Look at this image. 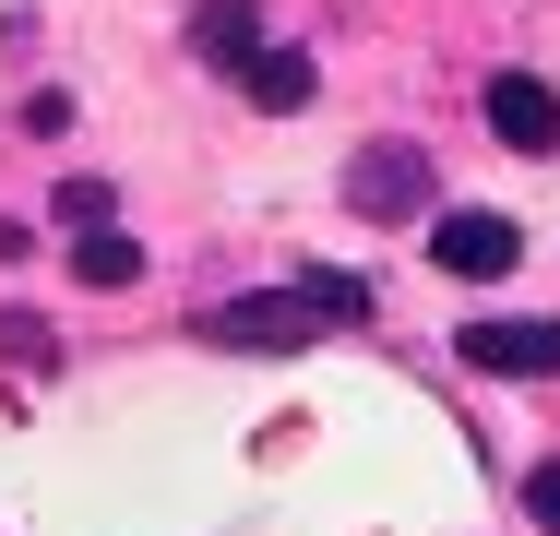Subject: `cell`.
Segmentation results:
<instances>
[{
    "instance_id": "6da1fadb",
    "label": "cell",
    "mask_w": 560,
    "mask_h": 536,
    "mask_svg": "<svg viewBox=\"0 0 560 536\" xmlns=\"http://www.w3.org/2000/svg\"><path fill=\"white\" fill-rule=\"evenodd\" d=\"M453 358L477 382H560V322L549 311H489V322L453 334Z\"/></svg>"
},
{
    "instance_id": "5b68a950",
    "label": "cell",
    "mask_w": 560,
    "mask_h": 536,
    "mask_svg": "<svg viewBox=\"0 0 560 536\" xmlns=\"http://www.w3.org/2000/svg\"><path fill=\"white\" fill-rule=\"evenodd\" d=\"M477 107H489V131H501L513 155H560V96L537 84V72H489Z\"/></svg>"
},
{
    "instance_id": "52a82bcc",
    "label": "cell",
    "mask_w": 560,
    "mask_h": 536,
    "mask_svg": "<svg viewBox=\"0 0 560 536\" xmlns=\"http://www.w3.org/2000/svg\"><path fill=\"white\" fill-rule=\"evenodd\" d=\"M238 84H250V107H311L323 72H311V48H250V72H238Z\"/></svg>"
},
{
    "instance_id": "30bf717a",
    "label": "cell",
    "mask_w": 560,
    "mask_h": 536,
    "mask_svg": "<svg viewBox=\"0 0 560 536\" xmlns=\"http://www.w3.org/2000/svg\"><path fill=\"white\" fill-rule=\"evenodd\" d=\"M108 203H119L108 179H72V191H60V226H72V238H84V226H108Z\"/></svg>"
},
{
    "instance_id": "ba28073f",
    "label": "cell",
    "mask_w": 560,
    "mask_h": 536,
    "mask_svg": "<svg viewBox=\"0 0 560 536\" xmlns=\"http://www.w3.org/2000/svg\"><path fill=\"white\" fill-rule=\"evenodd\" d=\"M72 275H84V287L108 299V287H143V250H131L119 226H84V238H72Z\"/></svg>"
},
{
    "instance_id": "8992f818",
    "label": "cell",
    "mask_w": 560,
    "mask_h": 536,
    "mask_svg": "<svg viewBox=\"0 0 560 536\" xmlns=\"http://www.w3.org/2000/svg\"><path fill=\"white\" fill-rule=\"evenodd\" d=\"M250 48H262V12H250V0H203V12H191V60L250 72Z\"/></svg>"
},
{
    "instance_id": "7c38bea8",
    "label": "cell",
    "mask_w": 560,
    "mask_h": 536,
    "mask_svg": "<svg viewBox=\"0 0 560 536\" xmlns=\"http://www.w3.org/2000/svg\"><path fill=\"white\" fill-rule=\"evenodd\" d=\"M24 131H36V143H60V131H72V96H60V84H36V96H24Z\"/></svg>"
},
{
    "instance_id": "3957f363",
    "label": "cell",
    "mask_w": 560,
    "mask_h": 536,
    "mask_svg": "<svg viewBox=\"0 0 560 536\" xmlns=\"http://www.w3.org/2000/svg\"><path fill=\"white\" fill-rule=\"evenodd\" d=\"M323 322L299 311V287H250V299H215L203 311V346H226V358H287V346H311Z\"/></svg>"
},
{
    "instance_id": "7a4b0ae2",
    "label": "cell",
    "mask_w": 560,
    "mask_h": 536,
    "mask_svg": "<svg viewBox=\"0 0 560 536\" xmlns=\"http://www.w3.org/2000/svg\"><path fill=\"white\" fill-rule=\"evenodd\" d=\"M430 155L418 143H358L346 155V214H370V226H406V214H430Z\"/></svg>"
},
{
    "instance_id": "4fadbf2b",
    "label": "cell",
    "mask_w": 560,
    "mask_h": 536,
    "mask_svg": "<svg viewBox=\"0 0 560 536\" xmlns=\"http://www.w3.org/2000/svg\"><path fill=\"white\" fill-rule=\"evenodd\" d=\"M0 358H48V322H24V311H0Z\"/></svg>"
},
{
    "instance_id": "277c9868",
    "label": "cell",
    "mask_w": 560,
    "mask_h": 536,
    "mask_svg": "<svg viewBox=\"0 0 560 536\" xmlns=\"http://www.w3.org/2000/svg\"><path fill=\"white\" fill-rule=\"evenodd\" d=\"M430 263H442L453 287H501L525 263V226L513 214H430Z\"/></svg>"
},
{
    "instance_id": "9c48e42d",
    "label": "cell",
    "mask_w": 560,
    "mask_h": 536,
    "mask_svg": "<svg viewBox=\"0 0 560 536\" xmlns=\"http://www.w3.org/2000/svg\"><path fill=\"white\" fill-rule=\"evenodd\" d=\"M299 311L323 322V334H346V322H370V287L358 275H299Z\"/></svg>"
},
{
    "instance_id": "8fae6325",
    "label": "cell",
    "mask_w": 560,
    "mask_h": 536,
    "mask_svg": "<svg viewBox=\"0 0 560 536\" xmlns=\"http://www.w3.org/2000/svg\"><path fill=\"white\" fill-rule=\"evenodd\" d=\"M525 525H537V536H560V453L525 477Z\"/></svg>"
}]
</instances>
